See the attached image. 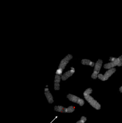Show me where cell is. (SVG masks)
<instances>
[{"label":"cell","mask_w":122,"mask_h":123,"mask_svg":"<svg viewBox=\"0 0 122 123\" xmlns=\"http://www.w3.org/2000/svg\"><path fill=\"white\" fill-rule=\"evenodd\" d=\"M102 64L103 61L100 59H99L96 63V64H95L94 71L91 75L92 79L95 80L98 78V75L100 74V71L102 66Z\"/></svg>","instance_id":"1"},{"label":"cell","mask_w":122,"mask_h":123,"mask_svg":"<svg viewBox=\"0 0 122 123\" xmlns=\"http://www.w3.org/2000/svg\"><path fill=\"white\" fill-rule=\"evenodd\" d=\"M116 71V69L115 68H112L107 70L105 73L104 75L102 74H99L98 75V78L102 81H105L107 80Z\"/></svg>","instance_id":"2"},{"label":"cell","mask_w":122,"mask_h":123,"mask_svg":"<svg viewBox=\"0 0 122 123\" xmlns=\"http://www.w3.org/2000/svg\"><path fill=\"white\" fill-rule=\"evenodd\" d=\"M85 99L93 108L97 110H100L101 108V105L97 100H95L90 95L84 97Z\"/></svg>","instance_id":"3"},{"label":"cell","mask_w":122,"mask_h":123,"mask_svg":"<svg viewBox=\"0 0 122 123\" xmlns=\"http://www.w3.org/2000/svg\"><path fill=\"white\" fill-rule=\"evenodd\" d=\"M122 65V62L119 60L118 58H116L115 60L114 61L104 64V68L105 69H109L112 68H114V67H115L116 66L121 67Z\"/></svg>","instance_id":"4"},{"label":"cell","mask_w":122,"mask_h":123,"mask_svg":"<svg viewBox=\"0 0 122 123\" xmlns=\"http://www.w3.org/2000/svg\"><path fill=\"white\" fill-rule=\"evenodd\" d=\"M67 98L69 99L70 101L72 102L77 103L81 106H83L85 104V101L83 99H81V98L72 94H68L67 96Z\"/></svg>","instance_id":"5"},{"label":"cell","mask_w":122,"mask_h":123,"mask_svg":"<svg viewBox=\"0 0 122 123\" xmlns=\"http://www.w3.org/2000/svg\"><path fill=\"white\" fill-rule=\"evenodd\" d=\"M72 56L71 54H68V55H67L61 61L58 68H61L63 70L65 68V67L66 66L67 64L69 63V62L70 60H71L72 59Z\"/></svg>","instance_id":"6"},{"label":"cell","mask_w":122,"mask_h":123,"mask_svg":"<svg viewBox=\"0 0 122 123\" xmlns=\"http://www.w3.org/2000/svg\"><path fill=\"white\" fill-rule=\"evenodd\" d=\"M75 72V69L73 67H71V69L68 70V71L65 72L64 74H63L61 76V79L63 81H65L67 80L69 78L72 76L73 74Z\"/></svg>","instance_id":"7"},{"label":"cell","mask_w":122,"mask_h":123,"mask_svg":"<svg viewBox=\"0 0 122 123\" xmlns=\"http://www.w3.org/2000/svg\"><path fill=\"white\" fill-rule=\"evenodd\" d=\"M44 95L47 98V100L49 104H52L54 102V98L50 92L48 88L44 89Z\"/></svg>","instance_id":"8"},{"label":"cell","mask_w":122,"mask_h":123,"mask_svg":"<svg viewBox=\"0 0 122 123\" xmlns=\"http://www.w3.org/2000/svg\"><path fill=\"white\" fill-rule=\"evenodd\" d=\"M61 79V77L60 75H55L54 80V89L55 90H59L60 89V83Z\"/></svg>","instance_id":"9"},{"label":"cell","mask_w":122,"mask_h":123,"mask_svg":"<svg viewBox=\"0 0 122 123\" xmlns=\"http://www.w3.org/2000/svg\"><path fill=\"white\" fill-rule=\"evenodd\" d=\"M82 64L84 65H88L89 66L91 67H94L95 66V63L93 62H91V61L88 59H83L81 61Z\"/></svg>","instance_id":"10"},{"label":"cell","mask_w":122,"mask_h":123,"mask_svg":"<svg viewBox=\"0 0 122 123\" xmlns=\"http://www.w3.org/2000/svg\"><path fill=\"white\" fill-rule=\"evenodd\" d=\"M74 110H75V108L73 106H70L67 108H65L64 113H72Z\"/></svg>","instance_id":"11"},{"label":"cell","mask_w":122,"mask_h":123,"mask_svg":"<svg viewBox=\"0 0 122 123\" xmlns=\"http://www.w3.org/2000/svg\"><path fill=\"white\" fill-rule=\"evenodd\" d=\"M54 109L55 111L59 112H61V113H64V109L65 107H63L61 105H58V106H55L54 107Z\"/></svg>","instance_id":"12"},{"label":"cell","mask_w":122,"mask_h":123,"mask_svg":"<svg viewBox=\"0 0 122 123\" xmlns=\"http://www.w3.org/2000/svg\"><path fill=\"white\" fill-rule=\"evenodd\" d=\"M92 92V89L91 88H89L88 89H87L83 93V95L84 97L85 96H87L89 95H90V94H91Z\"/></svg>","instance_id":"13"},{"label":"cell","mask_w":122,"mask_h":123,"mask_svg":"<svg viewBox=\"0 0 122 123\" xmlns=\"http://www.w3.org/2000/svg\"><path fill=\"white\" fill-rule=\"evenodd\" d=\"M87 121V118L84 116L81 117V119L77 121L76 123H85V122Z\"/></svg>","instance_id":"14"},{"label":"cell","mask_w":122,"mask_h":123,"mask_svg":"<svg viewBox=\"0 0 122 123\" xmlns=\"http://www.w3.org/2000/svg\"><path fill=\"white\" fill-rule=\"evenodd\" d=\"M62 71H63V69L58 68L56 71V75H61L62 73Z\"/></svg>","instance_id":"15"},{"label":"cell","mask_w":122,"mask_h":123,"mask_svg":"<svg viewBox=\"0 0 122 123\" xmlns=\"http://www.w3.org/2000/svg\"><path fill=\"white\" fill-rule=\"evenodd\" d=\"M118 59H119V60H120V61L122 62V55L120 56V57H118Z\"/></svg>","instance_id":"16"},{"label":"cell","mask_w":122,"mask_h":123,"mask_svg":"<svg viewBox=\"0 0 122 123\" xmlns=\"http://www.w3.org/2000/svg\"><path fill=\"white\" fill-rule=\"evenodd\" d=\"M119 91H120L121 93H122V86H121L120 87V88H119Z\"/></svg>","instance_id":"17"}]
</instances>
